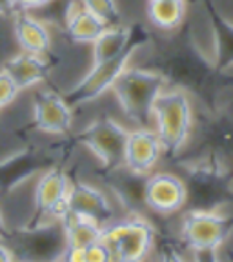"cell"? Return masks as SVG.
<instances>
[{
  "label": "cell",
  "mask_w": 233,
  "mask_h": 262,
  "mask_svg": "<svg viewBox=\"0 0 233 262\" xmlns=\"http://www.w3.org/2000/svg\"><path fill=\"white\" fill-rule=\"evenodd\" d=\"M18 8H20V6H18V0H0V15L2 16L15 15Z\"/></svg>",
  "instance_id": "obj_28"
},
{
  "label": "cell",
  "mask_w": 233,
  "mask_h": 262,
  "mask_svg": "<svg viewBox=\"0 0 233 262\" xmlns=\"http://www.w3.org/2000/svg\"><path fill=\"white\" fill-rule=\"evenodd\" d=\"M144 262H155V260H153V258L150 257V258H147V260H144Z\"/></svg>",
  "instance_id": "obj_32"
},
{
  "label": "cell",
  "mask_w": 233,
  "mask_h": 262,
  "mask_svg": "<svg viewBox=\"0 0 233 262\" xmlns=\"http://www.w3.org/2000/svg\"><path fill=\"white\" fill-rule=\"evenodd\" d=\"M8 222H6V219H4V215H2V211H0V237H4V238H8Z\"/></svg>",
  "instance_id": "obj_30"
},
{
  "label": "cell",
  "mask_w": 233,
  "mask_h": 262,
  "mask_svg": "<svg viewBox=\"0 0 233 262\" xmlns=\"http://www.w3.org/2000/svg\"><path fill=\"white\" fill-rule=\"evenodd\" d=\"M48 0H18V6H20V9H37V8H42V6L46 4Z\"/></svg>",
  "instance_id": "obj_29"
},
{
  "label": "cell",
  "mask_w": 233,
  "mask_h": 262,
  "mask_svg": "<svg viewBox=\"0 0 233 262\" xmlns=\"http://www.w3.org/2000/svg\"><path fill=\"white\" fill-rule=\"evenodd\" d=\"M193 262H221L217 250H197L193 251Z\"/></svg>",
  "instance_id": "obj_26"
},
{
  "label": "cell",
  "mask_w": 233,
  "mask_h": 262,
  "mask_svg": "<svg viewBox=\"0 0 233 262\" xmlns=\"http://www.w3.org/2000/svg\"><path fill=\"white\" fill-rule=\"evenodd\" d=\"M135 53V49H130L126 53L119 55V57L111 58L106 62H97L93 64L88 75L78 82L77 86L70 91L68 95V102L71 106H82V104L97 100L100 95H104L108 90L113 88L117 78L120 77L126 68H130V60Z\"/></svg>",
  "instance_id": "obj_8"
},
{
  "label": "cell",
  "mask_w": 233,
  "mask_h": 262,
  "mask_svg": "<svg viewBox=\"0 0 233 262\" xmlns=\"http://www.w3.org/2000/svg\"><path fill=\"white\" fill-rule=\"evenodd\" d=\"M102 241L111 250L115 262H144L155 250L157 231L147 219L130 213L102 226Z\"/></svg>",
  "instance_id": "obj_4"
},
{
  "label": "cell",
  "mask_w": 233,
  "mask_h": 262,
  "mask_svg": "<svg viewBox=\"0 0 233 262\" xmlns=\"http://www.w3.org/2000/svg\"><path fill=\"white\" fill-rule=\"evenodd\" d=\"M13 18H15L13 31H15V38L22 48V51L44 55L51 46V35H49L44 22L31 13H28L26 9L16 11Z\"/></svg>",
  "instance_id": "obj_15"
},
{
  "label": "cell",
  "mask_w": 233,
  "mask_h": 262,
  "mask_svg": "<svg viewBox=\"0 0 233 262\" xmlns=\"http://www.w3.org/2000/svg\"><path fill=\"white\" fill-rule=\"evenodd\" d=\"M106 28V22L84 8L80 0H71L68 20H66V31L71 37V40L80 42V44H93Z\"/></svg>",
  "instance_id": "obj_17"
},
{
  "label": "cell",
  "mask_w": 233,
  "mask_h": 262,
  "mask_svg": "<svg viewBox=\"0 0 233 262\" xmlns=\"http://www.w3.org/2000/svg\"><path fill=\"white\" fill-rule=\"evenodd\" d=\"M226 260H228V262H233V248L226 250Z\"/></svg>",
  "instance_id": "obj_31"
},
{
  "label": "cell",
  "mask_w": 233,
  "mask_h": 262,
  "mask_svg": "<svg viewBox=\"0 0 233 262\" xmlns=\"http://www.w3.org/2000/svg\"><path fill=\"white\" fill-rule=\"evenodd\" d=\"M33 122L42 133L66 135L73 126L71 104L55 91H40L33 102Z\"/></svg>",
  "instance_id": "obj_12"
},
{
  "label": "cell",
  "mask_w": 233,
  "mask_h": 262,
  "mask_svg": "<svg viewBox=\"0 0 233 262\" xmlns=\"http://www.w3.org/2000/svg\"><path fill=\"white\" fill-rule=\"evenodd\" d=\"M86 262H115V257L106 242L100 238L86 248Z\"/></svg>",
  "instance_id": "obj_23"
},
{
  "label": "cell",
  "mask_w": 233,
  "mask_h": 262,
  "mask_svg": "<svg viewBox=\"0 0 233 262\" xmlns=\"http://www.w3.org/2000/svg\"><path fill=\"white\" fill-rule=\"evenodd\" d=\"M164 149L155 129L147 126H139L130 129L126 140V151H124V168L139 175H150Z\"/></svg>",
  "instance_id": "obj_11"
},
{
  "label": "cell",
  "mask_w": 233,
  "mask_h": 262,
  "mask_svg": "<svg viewBox=\"0 0 233 262\" xmlns=\"http://www.w3.org/2000/svg\"><path fill=\"white\" fill-rule=\"evenodd\" d=\"M80 2L84 4V8L90 9L93 15H97L108 26L117 24V20H119V6H117V0H80Z\"/></svg>",
  "instance_id": "obj_21"
},
{
  "label": "cell",
  "mask_w": 233,
  "mask_h": 262,
  "mask_svg": "<svg viewBox=\"0 0 233 262\" xmlns=\"http://www.w3.org/2000/svg\"><path fill=\"white\" fill-rule=\"evenodd\" d=\"M166 88L168 80L159 71L130 66L120 73L111 91L128 119L139 126H147L152 120L153 104Z\"/></svg>",
  "instance_id": "obj_1"
},
{
  "label": "cell",
  "mask_w": 233,
  "mask_h": 262,
  "mask_svg": "<svg viewBox=\"0 0 233 262\" xmlns=\"http://www.w3.org/2000/svg\"><path fill=\"white\" fill-rule=\"evenodd\" d=\"M152 120L164 153L177 155L182 151L193 127V110L186 91L166 88L153 104Z\"/></svg>",
  "instance_id": "obj_2"
},
{
  "label": "cell",
  "mask_w": 233,
  "mask_h": 262,
  "mask_svg": "<svg viewBox=\"0 0 233 262\" xmlns=\"http://www.w3.org/2000/svg\"><path fill=\"white\" fill-rule=\"evenodd\" d=\"M206 13L215 40L213 68L217 73H226L233 68V24L224 18V15L213 6L211 0H206Z\"/></svg>",
  "instance_id": "obj_16"
},
{
  "label": "cell",
  "mask_w": 233,
  "mask_h": 262,
  "mask_svg": "<svg viewBox=\"0 0 233 262\" xmlns=\"http://www.w3.org/2000/svg\"><path fill=\"white\" fill-rule=\"evenodd\" d=\"M130 129L111 117L93 120L80 133V142L97 157L106 168L117 169L124 166V151Z\"/></svg>",
  "instance_id": "obj_7"
},
{
  "label": "cell",
  "mask_w": 233,
  "mask_h": 262,
  "mask_svg": "<svg viewBox=\"0 0 233 262\" xmlns=\"http://www.w3.org/2000/svg\"><path fill=\"white\" fill-rule=\"evenodd\" d=\"M0 262H16L11 246H9L8 238L4 237H0Z\"/></svg>",
  "instance_id": "obj_27"
},
{
  "label": "cell",
  "mask_w": 233,
  "mask_h": 262,
  "mask_svg": "<svg viewBox=\"0 0 233 262\" xmlns=\"http://www.w3.org/2000/svg\"><path fill=\"white\" fill-rule=\"evenodd\" d=\"M4 70L11 75L13 80L16 82V86L24 90V88L37 86L38 82L44 80L46 75H48V60H46L44 55L22 51V53L9 58L8 64L4 66Z\"/></svg>",
  "instance_id": "obj_18"
},
{
  "label": "cell",
  "mask_w": 233,
  "mask_h": 262,
  "mask_svg": "<svg viewBox=\"0 0 233 262\" xmlns=\"http://www.w3.org/2000/svg\"><path fill=\"white\" fill-rule=\"evenodd\" d=\"M20 88L16 86V82L6 70H0V110L13 102L18 95Z\"/></svg>",
  "instance_id": "obj_22"
},
{
  "label": "cell",
  "mask_w": 233,
  "mask_h": 262,
  "mask_svg": "<svg viewBox=\"0 0 233 262\" xmlns=\"http://www.w3.org/2000/svg\"><path fill=\"white\" fill-rule=\"evenodd\" d=\"M188 175L186 189L192 209L217 211L233 199V177L229 175L224 160L217 155L208 153L204 159L193 164Z\"/></svg>",
  "instance_id": "obj_3"
},
{
  "label": "cell",
  "mask_w": 233,
  "mask_h": 262,
  "mask_svg": "<svg viewBox=\"0 0 233 262\" xmlns=\"http://www.w3.org/2000/svg\"><path fill=\"white\" fill-rule=\"evenodd\" d=\"M68 208L71 213L91 219L102 226L117 219L115 206L106 195V191L84 180L71 182L70 193H68Z\"/></svg>",
  "instance_id": "obj_13"
},
{
  "label": "cell",
  "mask_w": 233,
  "mask_h": 262,
  "mask_svg": "<svg viewBox=\"0 0 233 262\" xmlns=\"http://www.w3.org/2000/svg\"><path fill=\"white\" fill-rule=\"evenodd\" d=\"M58 262H86V248L68 244Z\"/></svg>",
  "instance_id": "obj_24"
},
{
  "label": "cell",
  "mask_w": 233,
  "mask_h": 262,
  "mask_svg": "<svg viewBox=\"0 0 233 262\" xmlns=\"http://www.w3.org/2000/svg\"><path fill=\"white\" fill-rule=\"evenodd\" d=\"M62 228H64L66 241L71 246H80V248H88L93 242L102 238V224L91 221V219L80 217L77 213H68L62 219Z\"/></svg>",
  "instance_id": "obj_19"
},
{
  "label": "cell",
  "mask_w": 233,
  "mask_h": 262,
  "mask_svg": "<svg viewBox=\"0 0 233 262\" xmlns=\"http://www.w3.org/2000/svg\"><path fill=\"white\" fill-rule=\"evenodd\" d=\"M9 246L16 262H58L68 241L60 222L40 221L22 229Z\"/></svg>",
  "instance_id": "obj_5"
},
{
  "label": "cell",
  "mask_w": 233,
  "mask_h": 262,
  "mask_svg": "<svg viewBox=\"0 0 233 262\" xmlns=\"http://www.w3.org/2000/svg\"><path fill=\"white\" fill-rule=\"evenodd\" d=\"M188 202L186 182L173 173H150L144 182V206L159 213L172 215L184 208Z\"/></svg>",
  "instance_id": "obj_10"
},
{
  "label": "cell",
  "mask_w": 233,
  "mask_h": 262,
  "mask_svg": "<svg viewBox=\"0 0 233 262\" xmlns=\"http://www.w3.org/2000/svg\"><path fill=\"white\" fill-rule=\"evenodd\" d=\"M186 15L184 0H150L147 16L160 29H175L182 24Z\"/></svg>",
  "instance_id": "obj_20"
},
{
  "label": "cell",
  "mask_w": 233,
  "mask_h": 262,
  "mask_svg": "<svg viewBox=\"0 0 233 262\" xmlns=\"http://www.w3.org/2000/svg\"><path fill=\"white\" fill-rule=\"evenodd\" d=\"M231 233L233 217L219 211L189 209L180 224V241L192 251L219 250Z\"/></svg>",
  "instance_id": "obj_6"
},
{
  "label": "cell",
  "mask_w": 233,
  "mask_h": 262,
  "mask_svg": "<svg viewBox=\"0 0 233 262\" xmlns=\"http://www.w3.org/2000/svg\"><path fill=\"white\" fill-rule=\"evenodd\" d=\"M70 188V177L58 168L46 169L38 177L35 193H33V202L42 221L62 222V219L70 213V208H68Z\"/></svg>",
  "instance_id": "obj_9"
},
{
  "label": "cell",
  "mask_w": 233,
  "mask_h": 262,
  "mask_svg": "<svg viewBox=\"0 0 233 262\" xmlns=\"http://www.w3.org/2000/svg\"><path fill=\"white\" fill-rule=\"evenodd\" d=\"M157 262H186L184 257L180 255V251L177 248H172V246H166L159 255V260Z\"/></svg>",
  "instance_id": "obj_25"
},
{
  "label": "cell",
  "mask_w": 233,
  "mask_h": 262,
  "mask_svg": "<svg viewBox=\"0 0 233 262\" xmlns=\"http://www.w3.org/2000/svg\"><path fill=\"white\" fill-rule=\"evenodd\" d=\"M144 31L122 24H111L102 31V35L93 42V64L106 62L126 53L130 49H137L142 42Z\"/></svg>",
  "instance_id": "obj_14"
}]
</instances>
